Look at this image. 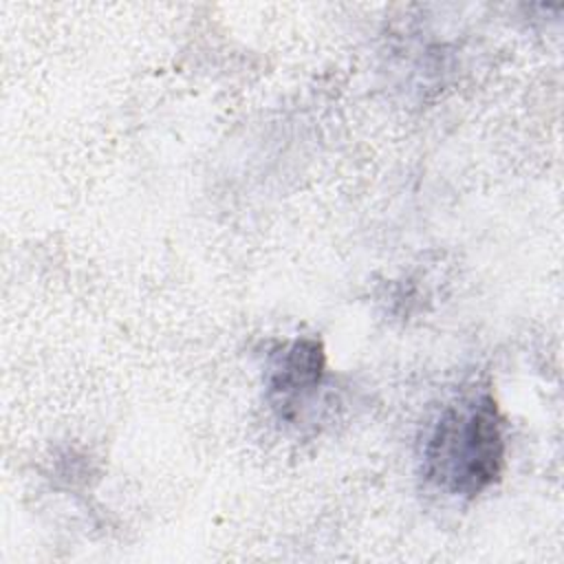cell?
Instances as JSON below:
<instances>
[{"label": "cell", "mask_w": 564, "mask_h": 564, "mask_svg": "<svg viewBox=\"0 0 564 564\" xmlns=\"http://www.w3.org/2000/svg\"><path fill=\"white\" fill-rule=\"evenodd\" d=\"M326 357L317 339H295L275 357L269 375V397L280 416H293L304 397L322 383Z\"/></svg>", "instance_id": "cell-2"}, {"label": "cell", "mask_w": 564, "mask_h": 564, "mask_svg": "<svg viewBox=\"0 0 564 564\" xmlns=\"http://www.w3.org/2000/svg\"><path fill=\"white\" fill-rule=\"evenodd\" d=\"M505 430L496 399L478 392L449 403L423 443V476L452 496L474 498L505 469Z\"/></svg>", "instance_id": "cell-1"}]
</instances>
